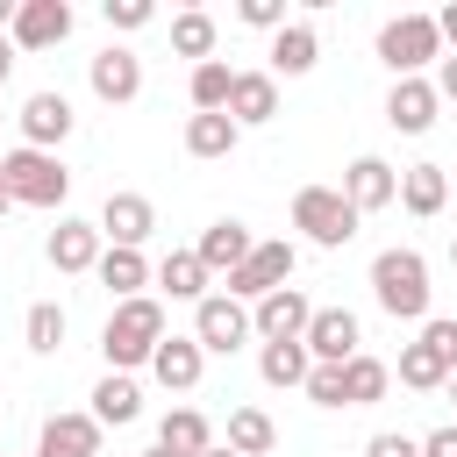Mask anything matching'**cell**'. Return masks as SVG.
Segmentation results:
<instances>
[{"label": "cell", "mask_w": 457, "mask_h": 457, "mask_svg": "<svg viewBox=\"0 0 457 457\" xmlns=\"http://www.w3.org/2000/svg\"><path fill=\"white\" fill-rule=\"evenodd\" d=\"M236 129H264L271 114H278V79L271 71H236V86H228V107H221Z\"/></svg>", "instance_id": "obj_16"}, {"label": "cell", "mask_w": 457, "mask_h": 457, "mask_svg": "<svg viewBox=\"0 0 457 457\" xmlns=\"http://www.w3.org/2000/svg\"><path fill=\"white\" fill-rule=\"evenodd\" d=\"M100 14H107V29H143V21L157 14V7H150V0H107Z\"/></svg>", "instance_id": "obj_38"}, {"label": "cell", "mask_w": 457, "mask_h": 457, "mask_svg": "<svg viewBox=\"0 0 457 457\" xmlns=\"http://www.w3.org/2000/svg\"><path fill=\"white\" fill-rule=\"evenodd\" d=\"M157 343H164V300H150V293L114 300V314H107V328H100V357H107V371H136V364H150Z\"/></svg>", "instance_id": "obj_2"}, {"label": "cell", "mask_w": 457, "mask_h": 457, "mask_svg": "<svg viewBox=\"0 0 457 457\" xmlns=\"http://www.w3.org/2000/svg\"><path fill=\"white\" fill-rule=\"evenodd\" d=\"M14 121H21V143H29V150H50V157H57V143L71 136V100L43 86V93H29V100H21V114H14Z\"/></svg>", "instance_id": "obj_13"}, {"label": "cell", "mask_w": 457, "mask_h": 457, "mask_svg": "<svg viewBox=\"0 0 457 457\" xmlns=\"http://www.w3.org/2000/svg\"><path fill=\"white\" fill-rule=\"evenodd\" d=\"M200 371H207V350H200L193 336H164V343L150 350V378H157L164 393H193Z\"/></svg>", "instance_id": "obj_15"}, {"label": "cell", "mask_w": 457, "mask_h": 457, "mask_svg": "<svg viewBox=\"0 0 457 457\" xmlns=\"http://www.w3.org/2000/svg\"><path fill=\"white\" fill-rule=\"evenodd\" d=\"M436 36H443V43H450V57H457V0L436 14Z\"/></svg>", "instance_id": "obj_42"}, {"label": "cell", "mask_w": 457, "mask_h": 457, "mask_svg": "<svg viewBox=\"0 0 457 457\" xmlns=\"http://www.w3.org/2000/svg\"><path fill=\"white\" fill-rule=\"evenodd\" d=\"M443 393H450V400H457V371H450V386H443Z\"/></svg>", "instance_id": "obj_46"}, {"label": "cell", "mask_w": 457, "mask_h": 457, "mask_svg": "<svg viewBox=\"0 0 457 457\" xmlns=\"http://www.w3.org/2000/svg\"><path fill=\"white\" fill-rule=\"evenodd\" d=\"M21 336H29V350H43V357H50V350L64 343V307H57V300H36V307H29V321H21Z\"/></svg>", "instance_id": "obj_34"}, {"label": "cell", "mask_w": 457, "mask_h": 457, "mask_svg": "<svg viewBox=\"0 0 457 457\" xmlns=\"http://www.w3.org/2000/svg\"><path fill=\"white\" fill-rule=\"evenodd\" d=\"M314 57H321V36L307 21H286L271 36V79H300V71H314Z\"/></svg>", "instance_id": "obj_23"}, {"label": "cell", "mask_w": 457, "mask_h": 457, "mask_svg": "<svg viewBox=\"0 0 457 457\" xmlns=\"http://www.w3.org/2000/svg\"><path fill=\"white\" fill-rule=\"evenodd\" d=\"M228 86H236V71H228L221 57L193 64V79H186V93H193V114H221V107H228Z\"/></svg>", "instance_id": "obj_32"}, {"label": "cell", "mask_w": 457, "mask_h": 457, "mask_svg": "<svg viewBox=\"0 0 457 457\" xmlns=\"http://www.w3.org/2000/svg\"><path fill=\"white\" fill-rule=\"evenodd\" d=\"M428 257L421 250H407V243H393V250H378L371 257V300L393 314V321H428Z\"/></svg>", "instance_id": "obj_1"}, {"label": "cell", "mask_w": 457, "mask_h": 457, "mask_svg": "<svg viewBox=\"0 0 457 457\" xmlns=\"http://www.w3.org/2000/svg\"><path fill=\"white\" fill-rule=\"evenodd\" d=\"M421 343H428V350L457 371V321H450V314H428V321H421Z\"/></svg>", "instance_id": "obj_37"}, {"label": "cell", "mask_w": 457, "mask_h": 457, "mask_svg": "<svg viewBox=\"0 0 457 457\" xmlns=\"http://www.w3.org/2000/svg\"><path fill=\"white\" fill-rule=\"evenodd\" d=\"M200 457H236V450H228V443H214V450H200Z\"/></svg>", "instance_id": "obj_44"}, {"label": "cell", "mask_w": 457, "mask_h": 457, "mask_svg": "<svg viewBox=\"0 0 457 457\" xmlns=\"http://www.w3.org/2000/svg\"><path fill=\"white\" fill-rule=\"evenodd\" d=\"M307 371H314L307 343H264L257 350V378L264 386H307Z\"/></svg>", "instance_id": "obj_29"}, {"label": "cell", "mask_w": 457, "mask_h": 457, "mask_svg": "<svg viewBox=\"0 0 457 457\" xmlns=\"http://www.w3.org/2000/svg\"><path fill=\"white\" fill-rule=\"evenodd\" d=\"M307 314H314V300H307L300 286H278V293H264V300L250 307V336H264V343H300V336H307Z\"/></svg>", "instance_id": "obj_10"}, {"label": "cell", "mask_w": 457, "mask_h": 457, "mask_svg": "<svg viewBox=\"0 0 457 457\" xmlns=\"http://www.w3.org/2000/svg\"><path fill=\"white\" fill-rule=\"evenodd\" d=\"M357 214H378V207H393L400 200V171L386 164V157H350V171H343V186H336Z\"/></svg>", "instance_id": "obj_14"}, {"label": "cell", "mask_w": 457, "mask_h": 457, "mask_svg": "<svg viewBox=\"0 0 457 457\" xmlns=\"http://www.w3.org/2000/svg\"><path fill=\"white\" fill-rule=\"evenodd\" d=\"M86 86H93V100H100V107H129V100L143 93V57H136V50H121V43H107V50L86 64Z\"/></svg>", "instance_id": "obj_8"}, {"label": "cell", "mask_w": 457, "mask_h": 457, "mask_svg": "<svg viewBox=\"0 0 457 457\" xmlns=\"http://www.w3.org/2000/svg\"><path fill=\"white\" fill-rule=\"evenodd\" d=\"M0 193L14 200V207H64V193H71V171L50 157V150H7L0 157Z\"/></svg>", "instance_id": "obj_3"}, {"label": "cell", "mask_w": 457, "mask_h": 457, "mask_svg": "<svg viewBox=\"0 0 457 457\" xmlns=\"http://www.w3.org/2000/svg\"><path fill=\"white\" fill-rule=\"evenodd\" d=\"M300 343H307V357H314V364H350V357H357V343H364V328H357V314H350V307H314Z\"/></svg>", "instance_id": "obj_11"}, {"label": "cell", "mask_w": 457, "mask_h": 457, "mask_svg": "<svg viewBox=\"0 0 457 457\" xmlns=\"http://www.w3.org/2000/svg\"><path fill=\"white\" fill-rule=\"evenodd\" d=\"M0 121H7V114H0Z\"/></svg>", "instance_id": "obj_49"}, {"label": "cell", "mask_w": 457, "mask_h": 457, "mask_svg": "<svg viewBox=\"0 0 457 457\" xmlns=\"http://www.w3.org/2000/svg\"><path fill=\"white\" fill-rule=\"evenodd\" d=\"M236 21H243V29H271V36H278V29H286V0H236Z\"/></svg>", "instance_id": "obj_36"}, {"label": "cell", "mask_w": 457, "mask_h": 457, "mask_svg": "<svg viewBox=\"0 0 457 457\" xmlns=\"http://www.w3.org/2000/svg\"><path fill=\"white\" fill-rule=\"evenodd\" d=\"M357 221H364V214H357L336 186H300V193H293V228H300L307 243H321V250H343V243L357 236Z\"/></svg>", "instance_id": "obj_5"}, {"label": "cell", "mask_w": 457, "mask_h": 457, "mask_svg": "<svg viewBox=\"0 0 457 457\" xmlns=\"http://www.w3.org/2000/svg\"><path fill=\"white\" fill-rule=\"evenodd\" d=\"M443 200H450V171H443V164H407V171H400V207H407V214L428 221V214H443Z\"/></svg>", "instance_id": "obj_24"}, {"label": "cell", "mask_w": 457, "mask_h": 457, "mask_svg": "<svg viewBox=\"0 0 457 457\" xmlns=\"http://www.w3.org/2000/svg\"><path fill=\"white\" fill-rule=\"evenodd\" d=\"M421 457H457V421L450 428H428L421 436Z\"/></svg>", "instance_id": "obj_40"}, {"label": "cell", "mask_w": 457, "mask_h": 457, "mask_svg": "<svg viewBox=\"0 0 457 457\" xmlns=\"http://www.w3.org/2000/svg\"><path fill=\"white\" fill-rule=\"evenodd\" d=\"M171 50L193 57V64H207V57H214V14H200V7L171 14Z\"/></svg>", "instance_id": "obj_33"}, {"label": "cell", "mask_w": 457, "mask_h": 457, "mask_svg": "<svg viewBox=\"0 0 457 457\" xmlns=\"http://www.w3.org/2000/svg\"><path fill=\"white\" fill-rule=\"evenodd\" d=\"M364 457H421V443H414V436H400V428H378V436L364 443Z\"/></svg>", "instance_id": "obj_39"}, {"label": "cell", "mask_w": 457, "mask_h": 457, "mask_svg": "<svg viewBox=\"0 0 457 457\" xmlns=\"http://www.w3.org/2000/svg\"><path fill=\"white\" fill-rule=\"evenodd\" d=\"M150 278H157V286H164L171 300H193V307L207 300V264H200L193 250H171V257H164V264H157Z\"/></svg>", "instance_id": "obj_28"}, {"label": "cell", "mask_w": 457, "mask_h": 457, "mask_svg": "<svg viewBox=\"0 0 457 457\" xmlns=\"http://www.w3.org/2000/svg\"><path fill=\"white\" fill-rule=\"evenodd\" d=\"M143 457H171V450H157V443H150V450H143Z\"/></svg>", "instance_id": "obj_45"}, {"label": "cell", "mask_w": 457, "mask_h": 457, "mask_svg": "<svg viewBox=\"0 0 457 457\" xmlns=\"http://www.w3.org/2000/svg\"><path fill=\"white\" fill-rule=\"evenodd\" d=\"M271 443H278V428H271L264 407H228V450L236 457H264Z\"/></svg>", "instance_id": "obj_31"}, {"label": "cell", "mask_w": 457, "mask_h": 457, "mask_svg": "<svg viewBox=\"0 0 457 457\" xmlns=\"http://www.w3.org/2000/svg\"><path fill=\"white\" fill-rule=\"evenodd\" d=\"M157 450H171V457H200V450H214V421H207L200 407H171V414L157 421Z\"/></svg>", "instance_id": "obj_22"}, {"label": "cell", "mask_w": 457, "mask_h": 457, "mask_svg": "<svg viewBox=\"0 0 457 457\" xmlns=\"http://www.w3.org/2000/svg\"><path fill=\"white\" fill-rule=\"evenodd\" d=\"M293 264H300V250L286 243V236H271V243H257L236 271H228V300H243V307H257L264 293H278L286 278H293Z\"/></svg>", "instance_id": "obj_6"}, {"label": "cell", "mask_w": 457, "mask_h": 457, "mask_svg": "<svg viewBox=\"0 0 457 457\" xmlns=\"http://www.w3.org/2000/svg\"><path fill=\"white\" fill-rule=\"evenodd\" d=\"M43 250H50V264H57V271H93L107 243H100V228H93V221H57Z\"/></svg>", "instance_id": "obj_18"}, {"label": "cell", "mask_w": 457, "mask_h": 457, "mask_svg": "<svg viewBox=\"0 0 457 457\" xmlns=\"http://www.w3.org/2000/svg\"><path fill=\"white\" fill-rule=\"evenodd\" d=\"M386 386H393V364H386V357H364V350H357V357L343 364V407H378Z\"/></svg>", "instance_id": "obj_26"}, {"label": "cell", "mask_w": 457, "mask_h": 457, "mask_svg": "<svg viewBox=\"0 0 457 457\" xmlns=\"http://www.w3.org/2000/svg\"><path fill=\"white\" fill-rule=\"evenodd\" d=\"M7 207H14V200H7V193H0V214H7Z\"/></svg>", "instance_id": "obj_47"}, {"label": "cell", "mask_w": 457, "mask_h": 457, "mask_svg": "<svg viewBox=\"0 0 457 457\" xmlns=\"http://www.w3.org/2000/svg\"><path fill=\"white\" fill-rule=\"evenodd\" d=\"M36 457H100V421L93 414H50Z\"/></svg>", "instance_id": "obj_19"}, {"label": "cell", "mask_w": 457, "mask_h": 457, "mask_svg": "<svg viewBox=\"0 0 457 457\" xmlns=\"http://www.w3.org/2000/svg\"><path fill=\"white\" fill-rule=\"evenodd\" d=\"M193 343H200L207 357L243 350V343H250V307H243V300H228V293H207V300L193 307Z\"/></svg>", "instance_id": "obj_7"}, {"label": "cell", "mask_w": 457, "mask_h": 457, "mask_svg": "<svg viewBox=\"0 0 457 457\" xmlns=\"http://www.w3.org/2000/svg\"><path fill=\"white\" fill-rule=\"evenodd\" d=\"M100 428H129L136 414H143V393H136V378L129 371H107L100 386H93V407H86Z\"/></svg>", "instance_id": "obj_21"}, {"label": "cell", "mask_w": 457, "mask_h": 457, "mask_svg": "<svg viewBox=\"0 0 457 457\" xmlns=\"http://www.w3.org/2000/svg\"><path fill=\"white\" fill-rule=\"evenodd\" d=\"M93 278H100V286H107L114 300H136V293L150 286V257H143V250H100Z\"/></svg>", "instance_id": "obj_25"}, {"label": "cell", "mask_w": 457, "mask_h": 457, "mask_svg": "<svg viewBox=\"0 0 457 457\" xmlns=\"http://www.w3.org/2000/svg\"><path fill=\"white\" fill-rule=\"evenodd\" d=\"M64 36H71V7L64 0H21L14 7V29H7L14 50H57Z\"/></svg>", "instance_id": "obj_12"}, {"label": "cell", "mask_w": 457, "mask_h": 457, "mask_svg": "<svg viewBox=\"0 0 457 457\" xmlns=\"http://www.w3.org/2000/svg\"><path fill=\"white\" fill-rule=\"evenodd\" d=\"M100 243L107 250H143L150 243V228H157V207L143 200V193H107V207H100Z\"/></svg>", "instance_id": "obj_9"}, {"label": "cell", "mask_w": 457, "mask_h": 457, "mask_svg": "<svg viewBox=\"0 0 457 457\" xmlns=\"http://www.w3.org/2000/svg\"><path fill=\"white\" fill-rule=\"evenodd\" d=\"M378 64L393 79H421V64H443V36H436V14H393L378 29Z\"/></svg>", "instance_id": "obj_4"}, {"label": "cell", "mask_w": 457, "mask_h": 457, "mask_svg": "<svg viewBox=\"0 0 457 457\" xmlns=\"http://www.w3.org/2000/svg\"><path fill=\"white\" fill-rule=\"evenodd\" d=\"M450 264H457V243H450Z\"/></svg>", "instance_id": "obj_48"}, {"label": "cell", "mask_w": 457, "mask_h": 457, "mask_svg": "<svg viewBox=\"0 0 457 457\" xmlns=\"http://www.w3.org/2000/svg\"><path fill=\"white\" fill-rule=\"evenodd\" d=\"M314 407H343V364H314L307 371V386H300Z\"/></svg>", "instance_id": "obj_35"}, {"label": "cell", "mask_w": 457, "mask_h": 457, "mask_svg": "<svg viewBox=\"0 0 457 457\" xmlns=\"http://www.w3.org/2000/svg\"><path fill=\"white\" fill-rule=\"evenodd\" d=\"M250 250H257V236H250L243 221H214V228H207V236L193 243V257L207 264V278H214V271H236V264H243Z\"/></svg>", "instance_id": "obj_20"}, {"label": "cell", "mask_w": 457, "mask_h": 457, "mask_svg": "<svg viewBox=\"0 0 457 457\" xmlns=\"http://www.w3.org/2000/svg\"><path fill=\"white\" fill-rule=\"evenodd\" d=\"M236 143H243V129H236L228 114H193V121H186V157H200V164H207V157H228Z\"/></svg>", "instance_id": "obj_27"}, {"label": "cell", "mask_w": 457, "mask_h": 457, "mask_svg": "<svg viewBox=\"0 0 457 457\" xmlns=\"http://www.w3.org/2000/svg\"><path fill=\"white\" fill-rule=\"evenodd\" d=\"M428 86H436V100H457V57H443V64H436V79H428Z\"/></svg>", "instance_id": "obj_41"}, {"label": "cell", "mask_w": 457, "mask_h": 457, "mask_svg": "<svg viewBox=\"0 0 457 457\" xmlns=\"http://www.w3.org/2000/svg\"><path fill=\"white\" fill-rule=\"evenodd\" d=\"M7 71H14V43L0 36V86H7Z\"/></svg>", "instance_id": "obj_43"}, {"label": "cell", "mask_w": 457, "mask_h": 457, "mask_svg": "<svg viewBox=\"0 0 457 457\" xmlns=\"http://www.w3.org/2000/svg\"><path fill=\"white\" fill-rule=\"evenodd\" d=\"M436 86L428 79H393V93H386V121L400 129V136H428L436 129Z\"/></svg>", "instance_id": "obj_17"}, {"label": "cell", "mask_w": 457, "mask_h": 457, "mask_svg": "<svg viewBox=\"0 0 457 457\" xmlns=\"http://www.w3.org/2000/svg\"><path fill=\"white\" fill-rule=\"evenodd\" d=\"M393 371H400V386H414V393H443V386H450V364H443L421 336L400 350V364H393Z\"/></svg>", "instance_id": "obj_30"}]
</instances>
